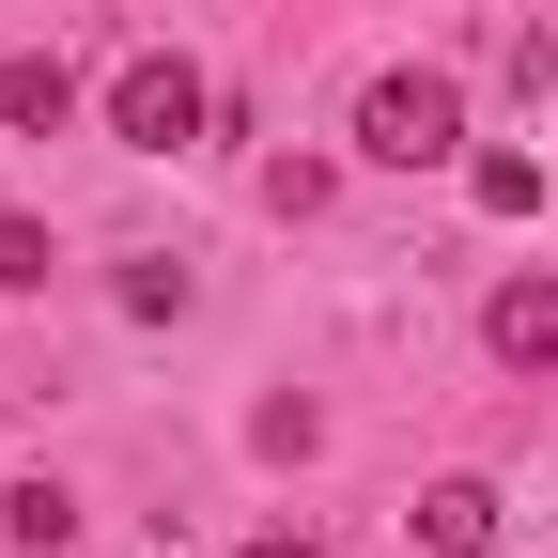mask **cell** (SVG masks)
Instances as JSON below:
<instances>
[{
    "label": "cell",
    "instance_id": "6da1fadb",
    "mask_svg": "<svg viewBox=\"0 0 558 558\" xmlns=\"http://www.w3.org/2000/svg\"><path fill=\"white\" fill-rule=\"evenodd\" d=\"M357 156L373 171H450L465 156V94L435 78V62H388V78L357 94Z\"/></svg>",
    "mask_w": 558,
    "mask_h": 558
},
{
    "label": "cell",
    "instance_id": "3957f363",
    "mask_svg": "<svg viewBox=\"0 0 558 558\" xmlns=\"http://www.w3.org/2000/svg\"><path fill=\"white\" fill-rule=\"evenodd\" d=\"M481 341H497L512 373H558V279H497V295H481Z\"/></svg>",
    "mask_w": 558,
    "mask_h": 558
},
{
    "label": "cell",
    "instance_id": "8992f818",
    "mask_svg": "<svg viewBox=\"0 0 558 558\" xmlns=\"http://www.w3.org/2000/svg\"><path fill=\"white\" fill-rule=\"evenodd\" d=\"M418 543H435V558H481V543H497V481H435V497H418Z\"/></svg>",
    "mask_w": 558,
    "mask_h": 558
},
{
    "label": "cell",
    "instance_id": "9c48e42d",
    "mask_svg": "<svg viewBox=\"0 0 558 558\" xmlns=\"http://www.w3.org/2000/svg\"><path fill=\"white\" fill-rule=\"evenodd\" d=\"M47 264H62L47 218H0V295H47Z\"/></svg>",
    "mask_w": 558,
    "mask_h": 558
},
{
    "label": "cell",
    "instance_id": "7a4b0ae2",
    "mask_svg": "<svg viewBox=\"0 0 558 558\" xmlns=\"http://www.w3.org/2000/svg\"><path fill=\"white\" fill-rule=\"evenodd\" d=\"M202 124H218V94H202L186 47H140L124 78H109V140H124V156H186Z\"/></svg>",
    "mask_w": 558,
    "mask_h": 558
},
{
    "label": "cell",
    "instance_id": "ba28073f",
    "mask_svg": "<svg viewBox=\"0 0 558 558\" xmlns=\"http://www.w3.org/2000/svg\"><path fill=\"white\" fill-rule=\"evenodd\" d=\"M186 295H202V279H186V264H124V326H171Z\"/></svg>",
    "mask_w": 558,
    "mask_h": 558
},
{
    "label": "cell",
    "instance_id": "30bf717a",
    "mask_svg": "<svg viewBox=\"0 0 558 558\" xmlns=\"http://www.w3.org/2000/svg\"><path fill=\"white\" fill-rule=\"evenodd\" d=\"M233 558H326V543H311V527H248Z\"/></svg>",
    "mask_w": 558,
    "mask_h": 558
},
{
    "label": "cell",
    "instance_id": "52a82bcc",
    "mask_svg": "<svg viewBox=\"0 0 558 558\" xmlns=\"http://www.w3.org/2000/svg\"><path fill=\"white\" fill-rule=\"evenodd\" d=\"M465 202H481V218H543V156H512V140L465 156Z\"/></svg>",
    "mask_w": 558,
    "mask_h": 558
},
{
    "label": "cell",
    "instance_id": "5b68a950",
    "mask_svg": "<svg viewBox=\"0 0 558 558\" xmlns=\"http://www.w3.org/2000/svg\"><path fill=\"white\" fill-rule=\"evenodd\" d=\"M0 543H16V558H62V543H78V497H62V481H0Z\"/></svg>",
    "mask_w": 558,
    "mask_h": 558
},
{
    "label": "cell",
    "instance_id": "277c9868",
    "mask_svg": "<svg viewBox=\"0 0 558 558\" xmlns=\"http://www.w3.org/2000/svg\"><path fill=\"white\" fill-rule=\"evenodd\" d=\"M0 124H16V140L78 124V78H62V47H16V62H0Z\"/></svg>",
    "mask_w": 558,
    "mask_h": 558
}]
</instances>
